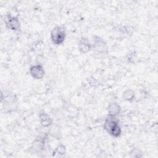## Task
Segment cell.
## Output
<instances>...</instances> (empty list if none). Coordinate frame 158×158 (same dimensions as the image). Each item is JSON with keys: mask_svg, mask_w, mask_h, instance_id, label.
Returning <instances> with one entry per match:
<instances>
[{"mask_svg": "<svg viewBox=\"0 0 158 158\" xmlns=\"http://www.w3.org/2000/svg\"><path fill=\"white\" fill-rule=\"evenodd\" d=\"M104 127L107 133L112 136L118 137L121 134V128L118 124V120L114 115H109L106 118Z\"/></svg>", "mask_w": 158, "mask_h": 158, "instance_id": "1", "label": "cell"}, {"mask_svg": "<svg viewBox=\"0 0 158 158\" xmlns=\"http://www.w3.org/2000/svg\"><path fill=\"white\" fill-rule=\"evenodd\" d=\"M66 33L64 27L56 26L51 32V39L55 44H62L65 38Z\"/></svg>", "mask_w": 158, "mask_h": 158, "instance_id": "2", "label": "cell"}, {"mask_svg": "<svg viewBox=\"0 0 158 158\" xmlns=\"http://www.w3.org/2000/svg\"><path fill=\"white\" fill-rule=\"evenodd\" d=\"M4 21L6 26L12 30H17L20 27V22L16 17L8 15L5 18Z\"/></svg>", "mask_w": 158, "mask_h": 158, "instance_id": "3", "label": "cell"}, {"mask_svg": "<svg viewBox=\"0 0 158 158\" xmlns=\"http://www.w3.org/2000/svg\"><path fill=\"white\" fill-rule=\"evenodd\" d=\"M30 73L33 78L40 79L44 75V70L41 65H35L30 67Z\"/></svg>", "mask_w": 158, "mask_h": 158, "instance_id": "4", "label": "cell"}, {"mask_svg": "<svg viewBox=\"0 0 158 158\" xmlns=\"http://www.w3.org/2000/svg\"><path fill=\"white\" fill-rule=\"evenodd\" d=\"M91 48V44L89 42V41L87 39L83 38L80 41L79 44H78V48L80 51L82 52H87L90 50Z\"/></svg>", "mask_w": 158, "mask_h": 158, "instance_id": "5", "label": "cell"}, {"mask_svg": "<svg viewBox=\"0 0 158 158\" xmlns=\"http://www.w3.org/2000/svg\"><path fill=\"white\" fill-rule=\"evenodd\" d=\"M40 120L41 124L44 127H48L52 123V119L46 114H41L40 115Z\"/></svg>", "mask_w": 158, "mask_h": 158, "instance_id": "6", "label": "cell"}, {"mask_svg": "<svg viewBox=\"0 0 158 158\" xmlns=\"http://www.w3.org/2000/svg\"><path fill=\"white\" fill-rule=\"evenodd\" d=\"M120 110V106L116 103L110 104L108 107V111H109V115H110L115 116L119 113Z\"/></svg>", "mask_w": 158, "mask_h": 158, "instance_id": "7", "label": "cell"}, {"mask_svg": "<svg viewBox=\"0 0 158 158\" xmlns=\"http://www.w3.org/2000/svg\"><path fill=\"white\" fill-rule=\"evenodd\" d=\"M128 94L127 93V91L124 92L123 94V97H124L125 98V99H127V100H130L131 99L133 98V97L134 96V92L131 90H128Z\"/></svg>", "mask_w": 158, "mask_h": 158, "instance_id": "8", "label": "cell"}, {"mask_svg": "<svg viewBox=\"0 0 158 158\" xmlns=\"http://www.w3.org/2000/svg\"><path fill=\"white\" fill-rule=\"evenodd\" d=\"M55 151H56L57 153H59L60 154H64L65 152V146L63 145H60L56 148Z\"/></svg>", "mask_w": 158, "mask_h": 158, "instance_id": "9", "label": "cell"}]
</instances>
